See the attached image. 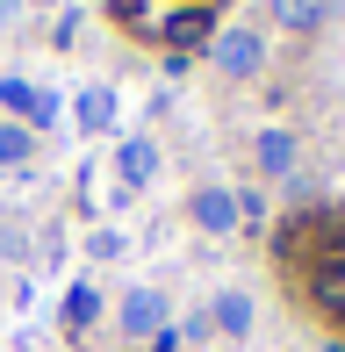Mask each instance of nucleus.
I'll use <instances>...</instances> for the list:
<instances>
[{
	"label": "nucleus",
	"instance_id": "nucleus-11",
	"mask_svg": "<svg viewBox=\"0 0 345 352\" xmlns=\"http://www.w3.org/2000/svg\"><path fill=\"white\" fill-rule=\"evenodd\" d=\"M274 22L280 29H317L324 22V0H274Z\"/></svg>",
	"mask_w": 345,
	"mask_h": 352
},
{
	"label": "nucleus",
	"instance_id": "nucleus-14",
	"mask_svg": "<svg viewBox=\"0 0 345 352\" xmlns=\"http://www.w3.org/2000/svg\"><path fill=\"white\" fill-rule=\"evenodd\" d=\"M29 151H36V137H29V122H0V166H22Z\"/></svg>",
	"mask_w": 345,
	"mask_h": 352
},
{
	"label": "nucleus",
	"instance_id": "nucleus-13",
	"mask_svg": "<svg viewBox=\"0 0 345 352\" xmlns=\"http://www.w3.org/2000/svg\"><path fill=\"white\" fill-rule=\"evenodd\" d=\"M93 316H101V295H93L87 280H80V287H65V324H72V331H87Z\"/></svg>",
	"mask_w": 345,
	"mask_h": 352
},
{
	"label": "nucleus",
	"instance_id": "nucleus-9",
	"mask_svg": "<svg viewBox=\"0 0 345 352\" xmlns=\"http://www.w3.org/2000/svg\"><path fill=\"white\" fill-rule=\"evenodd\" d=\"M259 166L274 173V180H295V137L288 130H266L259 137Z\"/></svg>",
	"mask_w": 345,
	"mask_h": 352
},
{
	"label": "nucleus",
	"instance_id": "nucleus-3",
	"mask_svg": "<svg viewBox=\"0 0 345 352\" xmlns=\"http://www.w3.org/2000/svg\"><path fill=\"white\" fill-rule=\"evenodd\" d=\"M209 51H216V65H223V72H259L266 65V43L252 36V29H223V36H209Z\"/></svg>",
	"mask_w": 345,
	"mask_h": 352
},
{
	"label": "nucleus",
	"instance_id": "nucleus-2",
	"mask_svg": "<svg viewBox=\"0 0 345 352\" xmlns=\"http://www.w3.org/2000/svg\"><path fill=\"white\" fill-rule=\"evenodd\" d=\"M187 216H194V223H201L209 237H230V230L245 223V195H223V187H201V195L187 201Z\"/></svg>",
	"mask_w": 345,
	"mask_h": 352
},
{
	"label": "nucleus",
	"instance_id": "nucleus-6",
	"mask_svg": "<svg viewBox=\"0 0 345 352\" xmlns=\"http://www.w3.org/2000/svg\"><path fill=\"white\" fill-rule=\"evenodd\" d=\"M115 173H122V187H144L151 173H159V151H151L144 137H130V144H115Z\"/></svg>",
	"mask_w": 345,
	"mask_h": 352
},
{
	"label": "nucleus",
	"instance_id": "nucleus-5",
	"mask_svg": "<svg viewBox=\"0 0 345 352\" xmlns=\"http://www.w3.org/2000/svg\"><path fill=\"white\" fill-rule=\"evenodd\" d=\"M309 295H317V309L345 316V259H338V252H324V259H317V274H309Z\"/></svg>",
	"mask_w": 345,
	"mask_h": 352
},
{
	"label": "nucleus",
	"instance_id": "nucleus-15",
	"mask_svg": "<svg viewBox=\"0 0 345 352\" xmlns=\"http://www.w3.org/2000/svg\"><path fill=\"white\" fill-rule=\"evenodd\" d=\"M151 352H180V338H172V331H159V338H151Z\"/></svg>",
	"mask_w": 345,
	"mask_h": 352
},
{
	"label": "nucleus",
	"instance_id": "nucleus-16",
	"mask_svg": "<svg viewBox=\"0 0 345 352\" xmlns=\"http://www.w3.org/2000/svg\"><path fill=\"white\" fill-rule=\"evenodd\" d=\"M194 8H209V0H194Z\"/></svg>",
	"mask_w": 345,
	"mask_h": 352
},
{
	"label": "nucleus",
	"instance_id": "nucleus-12",
	"mask_svg": "<svg viewBox=\"0 0 345 352\" xmlns=\"http://www.w3.org/2000/svg\"><path fill=\"white\" fill-rule=\"evenodd\" d=\"M80 122H87V130H108V122H115V94H108V87H87L80 94Z\"/></svg>",
	"mask_w": 345,
	"mask_h": 352
},
{
	"label": "nucleus",
	"instance_id": "nucleus-1",
	"mask_svg": "<svg viewBox=\"0 0 345 352\" xmlns=\"http://www.w3.org/2000/svg\"><path fill=\"white\" fill-rule=\"evenodd\" d=\"M209 36H216V8H194V0H172L166 22H159V43L172 58H187L194 43H209Z\"/></svg>",
	"mask_w": 345,
	"mask_h": 352
},
{
	"label": "nucleus",
	"instance_id": "nucleus-8",
	"mask_svg": "<svg viewBox=\"0 0 345 352\" xmlns=\"http://www.w3.org/2000/svg\"><path fill=\"white\" fill-rule=\"evenodd\" d=\"M0 108H14L22 122H51V101H43L29 79H0Z\"/></svg>",
	"mask_w": 345,
	"mask_h": 352
},
{
	"label": "nucleus",
	"instance_id": "nucleus-4",
	"mask_svg": "<svg viewBox=\"0 0 345 352\" xmlns=\"http://www.w3.org/2000/svg\"><path fill=\"white\" fill-rule=\"evenodd\" d=\"M122 331H130V338H159L166 331V295L159 287H130V295H122Z\"/></svg>",
	"mask_w": 345,
	"mask_h": 352
},
{
	"label": "nucleus",
	"instance_id": "nucleus-10",
	"mask_svg": "<svg viewBox=\"0 0 345 352\" xmlns=\"http://www.w3.org/2000/svg\"><path fill=\"white\" fill-rule=\"evenodd\" d=\"M209 324L223 331V338H245V331H252V302H245V295H216Z\"/></svg>",
	"mask_w": 345,
	"mask_h": 352
},
{
	"label": "nucleus",
	"instance_id": "nucleus-7",
	"mask_svg": "<svg viewBox=\"0 0 345 352\" xmlns=\"http://www.w3.org/2000/svg\"><path fill=\"white\" fill-rule=\"evenodd\" d=\"M108 14H115L122 29H137V36H159V22H166V0H108Z\"/></svg>",
	"mask_w": 345,
	"mask_h": 352
}]
</instances>
